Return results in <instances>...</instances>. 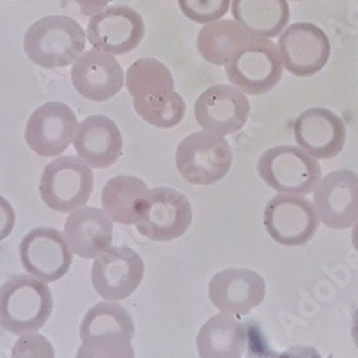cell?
I'll return each mask as SVG.
<instances>
[{
    "label": "cell",
    "mask_w": 358,
    "mask_h": 358,
    "mask_svg": "<svg viewBox=\"0 0 358 358\" xmlns=\"http://www.w3.org/2000/svg\"><path fill=\"white\" fill-rule=\"evenodd\" d=\"M127 87L135 112L146 124L171 129L182 122L187 103L175 91L171 71L158 59L143 57L135 61L127 72Z\"/></svg>",
    "instance_id": "1"
},
{
    "label": "cell",
    "mask_w": 358,
    "mask_h": 358,
    "mask_svg": "<svg viewBox=\"0 0 358 358\" xmlns=\"http://www.w3.org/2000/svg\"><path fill=\"white\" fill-rule=\"evenodd\" d=\"M86 46L80 23L69 16L53 15L36 20L23 39V48L32 62L46 69L75 64Z\"/></svg>",
    "instance_id": "2"
},
{
    "label": "cell",
    "mask_w": 358,
    "mask_h": 358,
    "mask_svg": "<svg viewBox=\"0 0 358 358\" xmlns=\"http://www.w3.org/2000/svg\"><path fill=\"white\" fill-rule=\"evenodd\" d=\"M53 310L46 282L31 275H15L0 287V327L15 336L36 333Z\"/></svg>",
    "instance_id": "3"
},
{
    "label": "cell",
    "mask_w": 358,
    "mask_h": 358,
    "mask_svg": "<svg viewBox=\"0 0 358 358\" xmlns=\"http://www.w3.org/2000/svg\"><path fill=\"white\" fill-rule=\"evenodd\" d=\"M257 171L268 187L287 195L313 192L322 176L318 161L292 145L266 149L258 159Z\"/></svg>",
    "instance_id": "4"
},
{
    "label": "cell",
    "mask_w": 358,
    "mask_h": 358,
    "mask_svg": "<svg viewBox=\"0 0 358 358\" xmlns=\"http://www.w3.org/2000/svg\"><path fill=\"white\" fill-rule=\"evenodd\" d=\"M229 143L220 135L210 132H194L176 148V169L187 182L192 185H214L232 166Z\"/></svg>",
    "instance_id": "5"
},
{
    "label": "cell",
    "mask_w": 358,
    "mask_h": 358,
    "mask_svg": "<svg viewBox=\"0 0 358 358\" xmlns=\"http://www.w3.org/2000/svg\"><path fill=\"white\" fill-rule=\"evenodd\" d=\"M231 85L245 95H264L274 89L284 73L278 46L259 36H250L248 43L225 66Z\"/></svg>",
    "instance_id": "6"
},
{
    "label": "cell",
    "mask_w": 358,
    "mask_h": 358,
    "mask_svg": "<svg viewBox=\"0 0 358 358\" xmlns=\"http://www.w3.org/2000/svg\"><path fill=\"white\" fill-rule=\"evenodd\" d=\"M39 191L52 211L71 214L91 198L94 172L79 157H59L43 169Z\"/></svg>",
    "instance_id": "7"
},
{
    "label": "cell",
    "mask_w": 358,
    "mask_h": 358,
    "mask_svg": "<svg viewBox=\"0 0 358 358\" xmlns=\"http://www.w3.org/2000/svg\"><path fill=\"white\" fill-rule=\"evenodd\" d=\"M192 222L189 199L172 188L149 191L139 221L135 224L141 235L155 243H169L182 236Z\"/></svg>",
    "instance_id": "8"
},
{
    "label": "cell",
    "mask_w": 358,
    "mask_h": 358,
    "mask_svg": "<svg viewBox=\"0 0 358 358\" xmlns=\"http://www.w3.org/2000/svg\"><path fill=\"white\" fill-rule=\"evenodd\" d=\"M251 105L247 95L234 85L210 86L194 105L198 125L214 135L227 136L240 132L250 117Z\"/></svg>",
    "instance_id": "9"
},
{
    "label": "cell",
    "mask_w": 358,
    "mask_h": 358,
    "mask_svg": "<svg viewBox=\"0 0 358 358\" xmlns=\"http://www.w3.org/2000/svg\"><path fill=\"white\" fill-rule=\"evenodd\" d=\"M320 225L314 205L301 195H277L264 211V227L274 241L300 247L311 241Z\"/></svg>",
    "instance_id": "10"
},
{
    "label": "cell",
    "mask_w": 358,
    "mask_h": 358,
    "mask_svg": "<svg viewBox=\"0 0 358 358\" xmlns=\"http://www.w3.org/2000/svg\"><path fill=\"white\" fill-rule=\"evenodd\" d=\"M277 46L284 69L298 78L318 73L331 55L327 34L310 22H298L285 27Z\"/></svg>",
    "instance_id": "11"
},
{
    "label": "cell",
    "mask_w": 358,
    "mask_h": 358,
    "mask_svg": "<svg viewBox=\"0 0 358 358\" xmlns=\"http://www.w3.org/2000/svg\"><path fill=\"white\" fill-rule=\"evenodd\" d=\"M145 275L141 255L131 247H109L92 265V285L108 301H122L134 294Z\"/></svg>",
    "instance_id": "12"
},
{
    "label": "cell",
    "mask_w": 358,
    "mask_h": 358,
    "mask_svg": "<svg viewBox=\"0 0 358 358\" xmlns=\"http://www.w3.org/2000/svg\"><path fill=\"white\" fill-rule=\"evenodd\" d=\"M19 255L24 270L48 284L64 278L73 261L64 234L48 227L27 232L20 243Z\"/></svg>",
    "instance_id": "13"
},
{
    "label": "cell",
    "mask_w": 358,
    "mask_h": 358,
    "mask_svg": "<svg viewBox=\"0 0 358 358\" xmlns=\"http://www.w3.org/2000/svg\"><path fill=\"white\" fill-rule=\"evenodd\" d=\"M73 110L62 102H48L29 117L24 139L27 146L42 158H56L66 151L78 131Z\"/></svg>",
    "instance_id": "14"
},
{
    "label": "cell",
    "mask_w": 358,
    "mask_h": 358,
    "mask_svg": "<svg viewBox=\"0 0 358 358\" xmlns=\"http://www.w3.org/2000/svg\"><path fill=\"white\" fill-rule=\"evenodd\" d=\"M86 36L96 50L127 55L141 45L145 23L139 12L129 6H109L89 20Z\"/></svg>",
    "instance_id": "15"
},
{
    "label": "cell",
    "mask_w": 358,
    "mask_h": 358,
    "mask_svg": "<svg viewBox=\"0 0 358 358\" xmlns=\"http://www.w3.org/2000/svg\"><path fill=\"white\" fill-rule=\"evenodd\" d=\"M315 213L322 224L333 229H347L358 221V175L351 169H337L325 175L314 194Z\"/></svg>",
    "instance_id": "16"
},
{
    "label": "cell",
    "mask_w": 358,
    "mask_h": 358,
    "mask_svg": "<svg viewBox=\"0 0 358 358\" xmlns=\"http://www.w3.org/2000/svg\"><path fill=\"white\" fill-rule=\"evenodd\" d=\"M266 294L264 278L247 268L217 273L208 285L211 303L224 314L243 317L259 306Z\"/></svg>",
    "instance_id": "17"
},
{
    "label": "cell",
    "mask_w": 358,
    "mask_h": 358,
    "mask_svg": "<svg viewBox=\"0 0 358 358\" xmlns=\"http://www.w3.org/2000/svg\"><path fill=\"white\" fill-rule=\"evenodd\" d=\"M294 138L298 146L313 158L333 159L343 151L347 128L336 112L315 106L295 119Z\"/></svg>",
    "instance_id": "18"
},
{
    "label": "cell",
    "mask_w": 358,
    "mask_h": 358,
    "mask_svg": "<svg viewBox=\"0 0 358 358\" xmlns=\"http://www.w3.org/2000/svg\"><path fill=\"white\" fill-rule=\"evenodd\" d=\"M72 83L78 94L92 102L116 96L124 86V69L113 55L92 49L83 52L73 64Z\"/></svg>",
    "instance_id": "19"
},
{
    "label": "cell",
    "mask_w": 358,
    "mask_h": 358,
    "mask_svg": "<svg viewBox=\"0 0 358 358\" xmlns=\"http://www.w3.org/2000/svg\"><path fill=\"white\" fill-rule=\"evenodd\" d=\"M78 157L91 168H109L122 155L124 139L117 125L103 115L89 116L78 125L73 139Z\"/></svg>",
    "instance_id": "20"
},
{
    "label": "cell",
    "mask_w": 358,
    "mask_h": 358,
    "mask_svg": "<svg viewBox=\"0 0 358 358\" xmlns=\"http://www.w3.org/2000/svg\"><path fill=\"white\" fill-rule=\"evenodd\" d=\"M112 235V220L105 211L94 206H82L72 211L64 228V238L68 247L83 259H94L109 248Z\"/></svg>",
    "instance_id": "21"
},
{
    "label": "cell",
    "mask_w": 358,
    "mask_h": 358,
    "mask_svg": "<svg viewBox=\"0 0 358 358\" xmlns=\"http://www.w3.org/2000/svg\"><path fill=\"white\" fill-rule=\"evenodd\" d=\"M231 13L250 35L265 39L281 35L291 19L287 0H231Z\"/></svg>",
    "instance_id": "22"
},
{
    "label": "cell",
    "mask_w": 358,
    "mask_h": 358,
    "mask_svg": "<svg viewBox=\"0 0 358 358\" xmlns=\"http://www.w3.org/2000/svg\"><path fill=\"white\" fill-rule=\"evenodd\" d=\"M149 189L142 179L132 175L110 178L102 189L105 214L115 222L134 225L139 221Z\"/></svg>",
    "instance_id": "23"
},
{
    "label": "cell",
    "mask_w": 358,
    "mask_h": 358,
    "mask_svg": "<svg viewBox=\"0 0 358 358\" xmlns=\"http://www.w3.org/2000/svg\"><path fill=\"white\" fill-rule=\"evenodd\" d=\"M247 341L244 325L228 314L208 320L196 336L201 358H241Z\"/></svg>",
    "instance_id": "24"
},
{
    "label": "cell",
    "mask_w": 358,
    "mask_h": 358,
    "mask_svg": "<svg viewBox=\"0 0 358 358\" xmlns=\"http://www.w3.org/2000/svg\"><path fill=\"white\" fill-rule=\"evenodd\" d=\"M250 34L231 19H220L203 24L196 38V48L203 61L215 66H227L250 41Z\"/></svg>",
    "instance_id": "25"
},
{
    "label": "cell",
    "mask_w": 358,
    "mask_h": 358,
    "mask_svg": "<svg viewBox=\"0 0 358 358\" xmlns=\"http://www.w3.org/2000/svg\"><path fill=\"white\" fill-rule=\"evenodd\" d=\"M121 333L135 334V324L129 311L117 303H99L89 310L80 322V338L96 334Z\"/></svg>",
    "instance_id": "26"
},
{
    "label": "cell",
    "mask_w": 358,
    "mask_h": 358,
    "mask_svg": "<svg viewBox=\"0 0 358 358\" xmlns=\"http://www.w3.org/2000/svg\"><path fill=\"white\" fill-rule=\"evenodd\" d=\"M134 337L121 333H106L86 337L75 358H135L131 344Z\"/></svg>",
    "instance_id": "27"
},
{
    "label": "cell",
    "mask_w": 358,
    "mask_h": 358,
    "mask_svg": "<svg viewBox=\"0 0 358 358\" xmlns=\"http://www.w3.org/2000/svg\"><path fill=\"white\" fill-rule=\"evenodd\" d=\"M178 5L189 20L208 24L222 19L228 13L231 0H178Z\"/></svg>",
    "instance_id": "28"
},
{
    "label": "cell",
    "mask_w": 358,
    "mask_h": 358,
    "mask_svg": "<svg viewBox=\"0 0 358 358\" xmlns=\"http://www.w3.org/2000/svg\"><path fill=\"white\" fill-rule=\"evenodd\" d=\"M12 358H55V350L50 341L38 331L27 333L15 343Z\"/></svg>",
    "instance_id": "29"
},
{
    "label": "cell",
    "mask_w": 358,
    "mask_h": 358,
    "mask_svg": "<svg viewBox=\"0 0 358 358\" xmlns=\"http://www.w3.org/2000/svg\"><path fill=\"white\" fill-rule=\"evenodd\" d=\"M64 9H76L80 16H95L105 9L109 0H61Z\"/></svg>",
    "instance_id": "30"
},
{
    "label": "cell",
    "mask_w": 358,
    "mask_h": 358,
    "mask_svg": "<svg viewBox=\"0 0 358 358\" xmlns=\"http://www.w3.org/2000/svg\"><path fill=\"white\" fill-rule=\"evenodd\" d=\"M16 224V214L8 199L0 196V241L8 238Z\"/></svg>",
    "instance_id": "31"
},
{
    "label": "cell",
    "mask_w": 358,
    "mask_h": 358,
    "mask_svg": "<svg viewBox=\"0 0 358 358\" xmlns=\"http://www.w3.org/2000/svg\"><path fill=\"white\" fill-rule=\"evenodd\" d=\"M277 358H322V355L314 347L295 345L282 351Z\"/></svg>",
    "instance_id": "32"
},
{
    "label": "cell",
    "mask_w": 358,
    "mask_h": 358,
    "mask_svg": "<svg viewBox=\"0 0 358 358\" xmlns=\"http://www.w3.org/2000/svg\"><path fill=\"white\" fill-rule=\"evenodd\" d=\"M351 336L354 340L355 347L358 348V307L355 308L354 314H352V325H351Z\"/></svg>",
    "instance_id": "33"
},
{
    "label": "cell",
    "mask_w": 358,
    "mask_h": 358,
    "mask_svg": "<svg viewBox=\"0 0 358 358\" xmlns=\"http://www.w3.org/2000/svg\"><path fill=\"white\" fill-rule=\"evenodd\" d=\"M351 240H352V245H354L355 251L358 252V221L354 224L352 234H351Z\"/></svg>",
    "instance_id": "34"
},
{
    "label": "cell",
    "mask_w": 358,
    "mask_h": 358,
    "mask_svg": "<svg viewBox=\"0 0 358 358\" xmlns=\"http://www.w3.org/2000/svg\"><path fill=\"white\" fill-rule=\"evenodd\" d=\"M291 2H304V0H291Z\"/></svg>",
    "instance_id": "35"
}]
</instances>
